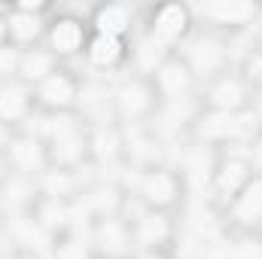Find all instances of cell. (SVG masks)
I'll list each match as a JSON object with an SVG mask.
<instances>
[{
    "instance_id": "obj_1",
    "label": "cell",
    "mask_w": 262,
    "mask_h": 259,
    "mask_svg": "<svg viewBox=\"0 0 262 259\" xmlns=\"http://www.w3.org/2000/svg\"><path fill=\"white\" fill-rule=\"evenodd\" d=\"M49 146H52V159L61 165V168H73L82 156H85V149H89V140H85V134L79 131L76 125V119H70L64 113H55L52 116V128H49Z\"/></svg>"
},
{
    "instance_id": "obj_2",
    "label": "cell",
    "mask_w": 262,
    "mask_h": 259,
    "mask_svg": "<svg viewBox=\"0 0 262 259\" xmlns=\"http://www.w3.org/2000/svg\"><path fill=\"white\" fill-rule=\"evenodd\" d=\"M189 25H192L189 6H183V3H162V6H156V12H152L149 34H152L159 43L171 46V43H177L180 37H186Z\"/></svg>"
},
{
    "instance_id": "obj_3",
    "label": "cell",
    "mask_w": 262,
    "mask_h": 259,
    "mask_svg": "<svg viewBox=\"0 0 262 259\" xmlns=\"http://www.w3.org/2000/svg\"><path fill=\"white\" fill-rule=\"evenodd\" d=\"M46 40H49V52L55 58H70V55H79L85 49V25L73 15H61L49 25L46 31Z\"/></svg>"
},
{
    "instance_id": "obj_4",
    "label": "cell",
    "mask_w": 262,
    "mask_h": 259,
    "mask_svg": "<svg viewBox=\"0 0 262 259\" xmlns=\"http://www.w3.org/2000/svg\"><path fill=\"white\" fill-rule=\"evenodd\" d=\"M195 12L201 18H207L210 25H229V28L250 25L259 15L256 3H244V0H210V3H198Z\"/></svg>"
},
{
    "instance_id": "obj_5",
    "label": "cell",
    "mask_w": 262,
    "mask_h": 259,
    "mask_svg": "<svg viewBox=\"0 0 262 259\" xmlns=\"http://www.w3.org/2000/svg\"><path fill=\"white\" fill-rule=\"evenodd\" d=\"M79 98V89L73 82V76H67L64 70H55L52 76H46L37 85V101L40 107L52 110V113H64L67 107H73Z\"/></svg>"
},
{
    "instance_id": "obj_6",
    "label": "cell",
    "mask_w": 262,
    "mask_h": 259,
    "mask_svg": "<svg viewBox=\"0 0 262 259\" xmlns=\"http://www.w3.org/2000/svg\"><path fill=\"white\" fill-rule=\"evenodd\" d=\"M137 195L143 198V204L149 207H168L177 201L180 195V183L171 171H146L137 180Z\"/></svg>"
},
{
    "instance_id": "obj_7",
    "label": "cell",
    "mask_w": 262,
    "mask_h": 259,
    "mask_svg": "<svg viewBox=\"0 0 262 259\" xmlns=\"http://www.w3.org/2000/svg\"><path fill=\"white\" fill-rule=\"evenodd\" d=\"M6 159H9V165H12L21 177H28V174H34V171H43L49 153H46L43 140H34V137L25 134V137H15V140L9 143Z\"/></svg>"
},
{
    "instance_id": "obj_8",
    "label": "cell",
    "mask_w": 262,
    "mask_h": 259,
    "mask_svg": "<svg viewBox=\"0 0 262 259\" xmlns=\"http://www.w3.org/2000/svg\"><path fill=\"white\" fill-rule=\"evenodd\" d=\"M192 67L186 64V58H174V55H168V61L156 70V85H159V92L162 95H168V98H180V95H186L189 92V85H192Z\"/></svg>"
},
{
    "instance_id": "obj_9",
    "label": "cell",
    "mask_w": 262,
    "mask_h": 259,
    "mask_svg": "<svg viewBox=\"0 0 262 259\" xmlns=\"http://www.w3.org/2000/svg\"><path fill=\"white\" fill-rule=\"evenodd\" d=\"M210 110L216 113H241L247 107V89L238 76H220L210 85Z\"/></svg>"
},
{
    "instance_id": "obj_10",
    "label": "cell",
    "mask_w": 262,
    "mask_h": 259,
    "mask_svg": "<svg viewBox=\"0 0 262 259\" xmlns=\"http://www.w3.org/2000/svg\"><path fill=\"white\" fill-rule=\"evenodd\" d=\"M131 21H134V9H131L128 3H104V6L95 9V18H92L95 34L119 37V40L128 34Z\"/></svg>"
},
{
    "instance_id": "obj_11",
    "label": "cell",
    "mask_w": 262,
    "mask_h": 259,
    "mask_svg": "<svg viewBox=\"0 0 262 259\" xmlns=\"http://www.w3.org/2000/svg\"><path fill=\"white\" fill-rule=\"evenodd\" d=\"M43 37V18L37 12H21V9H12L6 15V43H12L15 49L21 46H31Z\"/></svg>"
},
{
    "instance_id": "obj_12",
    "label": "cell",
    "mask_w": 262,
    "mask_h": 259,
    "mask_svg": "<svg viewBox=\"0 0 262 259\" xmlns=\"http://www.w3.org/2000/svg\"><path fill=\"white\" fill-rule=\"evenodd\" d=\"M31 85L25 82H3L0 85V122H18L31 116Z\"/></svg>"
},
{
    "instance_id": "obj_13",
    "label": "cell",
    "mask_w": 262,
    "mask_h": 259,
    "mask_svg": "<svg viewBox=\"0 0 262 259\" xmlns=\"http://www.w3.org/2000/svg\"><path fill=\"white\" fill-rule=\"evenodd\" d=\"M116 110L122 119L128 122H140L149 110H152V92L143 82H125L116 92Z\"/></svg>"
},
{
    "instance_id": "obj_14",
    "label": "cell",
    "mask_w": 262,
    "mask_h": 259,
    "mask_svg": "<svg viewBox=\"0 0 262 259\" xmlns=\"http://www.w3.org/2000/svg\"><path fill=\"white\" fill-rule=\"evenodd\" d=\"M85 58L89 64L98 67V70H113L125 58V43L119 37H104V34H95L89 43H85Z\"/></svg>"
},
{
    "instance_id": "obj_15",
    "label": "cell",
    "mask_w": 262,
    "mask_h": 259,
    "mask_svg": "<svg viewBox=\"0 0 262 259\" xmlns=\"http://www.w3.org/2000/svg\"><path fill=\"white\" fill-rule=\"evenodd\" d=\"M186 64L192 67V73H198V76H213L220 67L226 64V49H223V43H216L210 37H201L189 49Z\"/></svg>"
},
{
    "instance_id": "obj_16",
    "label": "cell",
    "mask_w": 262,
    "mask_h": 259,
    "mask_svg": "<svg viewBox=\"0 0 262 259\" xmlns=\"http://www.w3.org/2000/svg\"><path fill=\"white\" fill-rule=\"evenodd\" d=\"M95 241H98V247H101L107 256H122V253H128L131 232L122 220L104 217V220L98 223V229H95Z\"/></svg>"
},
{
    "instance_id": "obj_17",
    "label": "cell",
    "mask_w": 262,
    "mask_h": 259,
    "mask_svg": "<svg viewBox=\"0 0 262 259\" xmlns=\"http://www.w3.org/2000/svg\"><path fill=\"white\" fill-rule=\"evenodd\" d=\"M55 73V55L49 49H21L18 61V79L25 85H40L46 76Z\"/></svg>"
},
{
    "instance_id": "obj_18",
    "label": "cell",
    "mask_w": 262,
    "mask_h": 259,
    "mask_svg": "<svg viewBox=\"0 0 262 259\" xmlns=\"http://www.w3.org/2000/svg\"><path fill=\"white\" fill-rule=\"evenodd\" d=\"M250 180H253V177H250V165H247L244 159H229V162H223V168L216 171L213 186H216V192L226 195V198H238V192H241Z\"/></svg>"
},
{
    "instance_id": "obj_19",
    "label": "cell",
    "mask_w": 262,
    "mask_h": 259,
    "mask_svg": "<svg viewBox=\"0 0 262 259\" xmlns=\"http://www.w3.org/2000/svg\"><path fill=\"white\" fill-rule=\"evenodd\" d=\"M235 220L256 223L262 220V177H253L235 198Z\"/></svg>"
},
{
    "instance_id": "obj_20",
    "label": "cell",
    "mask_w": 262,
    "mask_h": 259,
    "mask_svg": "<svg viewBox=\"0 0 262 259\" xmlns=\"http://www.w3.org/2000/svg\"><path fill=\"white\" fill-rule=\"evenodd\" d=\"M134 58H137V64L143 67V70H159V67L168 61V46L165 43H159L152 34H146L140 43H137V49H134Z\"/></svg>"
},
{
    "instance_id": "obj_21",
    "label": "cell",
    "mask_w": 262,
    "mask_h": 259,
    "mask_svg": "<svg viewBox=\"0 0 262 259\" xmlns=\"http://www.w3.org/2000/svg\"><path fill=\"white\" fill-rule=\"evenodd\" d=\"M116 204H119V192L113 186H98V189H89L82 195V210L85 213H98L101 220L110 217Z\"/></svg>"
},
{
    "instance_id": "obj_22",
    "label": "cell",
    "mask_w": 262,
    "mask_h": 259,
    "mask_svg": "<svg viewBox=\"0 0 262 259\" xmlns=\"http://www.w3.org/2000/svg\"><path fill=\"white\" fill-rule=\"evenodd\" d=\"M134 235H137V241L143 247H156V244H162L168 238V220L159 217V213H143L137 220V232Z\"/></svg>"
},
{
    "instance_id": "obj_23",
    "label": "cell",
    "mask_w": 262,
    "mask_h": 259,
    "mask_svg": "<svg viewBox=\"0 0 262 259\" xmlns=\"http://www.w3.org/2000/svg\"><path fill=\"white\" fill-rule=\"evenodd\" d=\"M89 149L101 159V162H113L122 149V137L113 128H98L92 137H89Z\"/></svg>"
},
{
    "instance_id": "obj_24",
    "label": "cell",
    "mask_w": 262,
    "mask_h": 259,
    "mask_svg": "<svg viewBox=\"0 0 262 259\" xmlns=\"http://www.w3.org/2000/svg\"><path fill=\"white\" fill-rule=\"evenodd\" d=\"M31 201V183H28V177H9L6 183H3V192H0V204L3 207H9V210H18V207H25Z\"/></svg>"
},
{
    "instance_id": "obj_25",
    "label": "cell",
    "mask_w": 262,
    "mask_h": 259,
    "mask_svg": "<svg viewBox=\"0 0 262 259\" xmlns=\"http://www.w3.org/2000/svg\"><path fill=\"white\" fill-rule=\"evenodd\" d=\"M67 220H70V207L64 204V198H46L40 204V210H37V223L46 232L55 229V226H64Z\"/></svg>"
},
{
    "instance_id": "obj_26",
    "label": "cell",
    "mask_w": 262,
    "mask_h": 259,
    "mask_svg": "<svg viewBox=\"0 0 262 259\" xmlns=\"http://www.w3.org/2000/svg\"><path fill=\"white\" fill-rule=\"evenodd\" d=\"M43 186H46V195L49 198H64L73 189V177H70L67 168H55V171H46Z\"/></svg>"
},
{
    "instance_id": "obj_27",
    "label": "cell",
    "mask_w": 262,
    "mask_h": 259,
    "mask_svg": "<svg viewBox=\"0 0 262 259\" xmlns=\"http://www.w3.org/2000/svg\"><path fill=\"white\" fill-rule=\"evenodd\" d=\"M18 61H21V49H15L12 43H0V79L3 76H18Z\"/></svg>"
},
{
    "instance_id": "obj_28",
    "label": "cell",
    "mask_w": 262,
    "mask_h": 259,
    "mask_svg": "<svg viewBox=\"0 0 262 259\" xmlns=\"http://www.w3.org/2000/svg\"><path fill=\"white\" fill-rule=\"evenodd\" d=\"M244 79L253 82V85H262V52L259 49H253L244 58Z\"/></svg>"
},
{
    "instance_id": "obj_29",
    "label": "cell",
    "mask_w": 262,
    "mask_h": 259,
    "mask_svg": "<svg viewBox=\"0 0 262 259\" xmlns=\"http://www.w3.org/2000/svg\"><path fill=\"white\" fill-rule=\"evenodd\" d=\"M232 259H262V244H256V241H238L235 250H232Z\"/></svg>"
},
{
    "instance_id": "obj_30",
    "label": "cell",
    "mask_w": 262,
    "mask_h": 259,
    "mask_svg": "<svg viewBox=\"0 0 262 259\" xmlns=\"http://www.w3.org/2000/svg\"><path fill=\"white\" fill-rule=\"evenodd\" d=\"M55 259H89V253H85V247H82L79 241H67V244L58 247Z\"/></svg>"
},
{
    "instance_id": "obj_31",
    "label": "cell",
    "mask_w": 262,
    "mask_h": 259,
    "mask_svg": "<svg viewBox=\"0 0 262 259\" xmlns=\"http://www.w3.org/2000/svg\"><path fill=\"white\" fill-rule=\"evenodd\" d=\"M9 143H12V137H9V125L0 122V149H9Z\"/></svg>"
},
{
    "instance_id": "obj_32",
    "label": "cell",
    "mask_w": 262,
    "mask_h": 259,
    "mask_svg": "<svg viewBox=\"0 0 262 259\" xmlns=\"http://www.w3.org/2000/svg\"><path fill=\"white\" fill-rule=\"evenodd\" d=\"M3 37H6V18H3V15H0V43H6V40H3Z\"/></svg>"
},
{
    "instance_id": "obj_33",
    "label": "cell",
    "mask_w": 262,
    "mask_h": 259,
    "mask_svg": "<svg viewBox=\"0 0 262 259\" xmlns=\"http://www.w3.org/2000/svg\"><path fill=\"white\" fill-rule=\"evenodd\" d=\"M0 180H6V162L0 159Z\"/></svg>"
},
{
    "instance_id": "obj_34",
    "label": "cell",
    "mask_w": 262,
    "mask_h": 259,
    "mask_svg": "<svg viewBox=\"0 0 262 259\" xmlns=\"http://www.w3.org/2000/svg\"><path fill=\"white\" fill-rule=\"evenodd\" d=\"M12 259H34V253H28V250H21L18 256H12Z\"/></svg>"
}]
</instances>
